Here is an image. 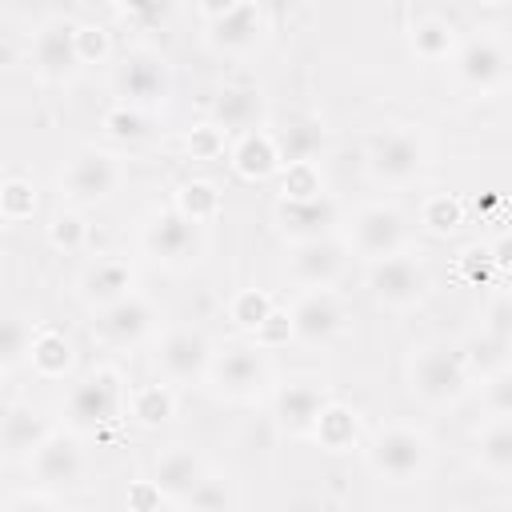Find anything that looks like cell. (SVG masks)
I'll use <instances>...</instances> for the list:
<instances>
[{"instance_id": "6da1fadb", "label": "cell", "mask_w": 512, "mask_h": 512, "mask_svg": "<svg viewBox=\"0 0 512 512\" xmlns=\"http://www.w3.org/2000/svg\"><path fill=\"white\" fill-rule=\"evenodd\" d=\"M120 412H128V384L120 376V368H88L64 396V424L80 436H96L108 424L120 420Z\"/></svg>"}, {"instance_id": "7a4b0ae2", "label": "cell", "mask_w": 512, "mask_h": 512, "mask_svg": "<svg viewBox=\"0 0 512 512\" xmlns=\"http://www.w3.org/2000/svg\"><path fill=\"white\" fill-rule=\"evenodd\" d=\"M364 460L384 484H416L432 468V440L412 424H384L372 432Z\"/></svg>"}, {"instance_id": "3957f363", "label": "cell", "mask_w": 512, "mask_h": 512, "mask_svg": "<svg viewBox=\"0 0 512 512\" xmlns=\"http://www.w3.org/2000/svg\"><path fill=\"white\" fill-rule=\"evenodd\" d=\"M472 388V368L464 360V348L452 344H424L416 348V356L408 360V392L428 404V408H444L456 404L464 392Z\"/></svg>"}, {"instance_id": "277c9868", "label": "cell", "mask_w": 512, "mask_h": 512, "mask_svg": "<svg viewBox=\"0 0 512 512\" xmlns=\"http://www.w3.org/2000/svg\"><path fill=\"white\" fill-rule=\"evenodd\" d=\"M140 244L152 260H160L164 268H192L200 264L208 240H204V224H196L192 216H184L176 204L172 208H156L144 228H140Z\"/></svg>"}, {"instance_id": "5b68a950", "label": "cell", "mask_w": 512, "mask_h": 512, "mask_svg": "<svg viewBox=\"0 0 512 512\" xmlns=\"http://www.w3.org/2000/svg\"><path fill=\"white\" fill-rule=\"evenodd\" d=\"M208 384L216 396L224 400H256L268 392L272 384V364H268V352L252 340H236V344H224L216 356H212V368H208Z\"/></svg>"}, {"instance_id": "8992f818", "label": "cell", "mask_w": 512, "mask_h": 512, "mask_svg": "<svg viewBox=\"0 0 512 512\" xmlns=\"http://www.w3.org/2000/svg\"><path fill=\"white\" fill-rule=\"evenodd\" d=\"M124 184V164L108 148H80L60 172V196L72 204H104Z\"/></svg>"}, {"instance_id": "52a82bcc", "label": "cell", "mask_w": 512, "mask_h": 512, "mask_svg": "<svg viewBox=\"0 0 512 512\" xmlns=\"http://www.w3.org/2000/svg\"><path fill=\"white\" fill-rule=\"evenodd\" d=\"M112 88H116L120 104L156 112V108H164L168 96H172V72H168V64H164L160 52H128V56L116 64Z\"/></svg>"}, {"instance_id": "ba28073f", "label": "cell", "mask_w": 512, "mask_h": 512, "mask_svg": "<svg viewBox=\"0 0 512 512\" xmlns=\"http://www.w3.org/2000/svg\"><path fill=\"white\" fill-rule=\"evenodd\" d=\"M364 164L380 184H412L428 164L424 136L416 128H388L368 144Z\"/></svg>"}, {"instance_id": "9c48e42d", "label": "cell", "mask_w": 512, "mask_h": 512, "mask_svg": "<svg viewBox=\"0 0 512 512\" xmlns=\"http://www.w3.org/2000/svg\"><path fill=\"white\" fill-rule=\"evenodd\" d=\"M428 268L408 256V252H396V256H384V260H372L368 268V292L380 308H392V312H404V308H416L424 296H428Z\"/></svg>"}, {"instance_id": "30bf717a", "label": "cell", "mask_w": 512, "mask_h": 512, "mask_svg": "<svg viewBox=\"0 0 512 512\" xmlns=\"http://www.w3.org/2000/svg\"><path fill=\"white\" fill-rule=\"evenodd\" d=\"M156 304L144 300L140 292H128L104 308L92 312V336L104 348H140L156 332Z\"/></svg>"}, {"instance_id": "8fae6325", "label": "cell", "mask_w": 512, "mask_h": 512, "mask_svg": "<svg viewBox=\"0 0 512 512\" xmlns=\"http://www.w3.org/2000/svg\"><path fill=\"white\" fill-rule=\"evenodd\" d=\"M348 244L356 256L364 260H384V256H396L404 252L408 244V220L396 204H364L356 216H352V228H348Z\"/></svg>"}, {"instance_id": "7c38bea8", "label": "cell", "mask_w": 512, "mask_h": 512, "mask_svg": "<svg viewBox=\"0 0 512 512\" xmlns=\"http://www.w3.org/2000/svg\"><path fill=\"white\" fill-rule=\"evenodd\" d=\"M212 340L200 332V328H172L160 336L156 344V368L164 380L172 384H196V380H208V368H212Z\"/></svg>"}, {"instance_id": "4fadbf2b", "label": "cell", "mask_w": 512, "mask_h": 512, "mask_svg": "<svg viewBox=\"0 0 512 512\" xmlns=\"http://www.w3.org/2000/svg\"><path fill=\"white\" fill-rule=\"evenodd\" d=\"M80 432H48L44 436V444L28 456V472H32V480L36 484H44V488H52V492H64V488H76L80 480H84V468H88V456H84V448H80V440H76Z\"/></svg>"}, {"instance_id": "5bb4252c", "label": "cell", "mask_w": 512, "mask_h": 512, "mask_svg": "<svg viewBox=\"0 0 512 512\" xmlns=\"http://www.w3.org/2000/svg\"><path fill=\"white\" fill-rule=\"evenodd\" d=\"M456 80L472 92H500L512 80V52L496 36H472L452 56Z\"/></svg>"}, {"instance_id": "9a60e30c", "label": "cell", "mask_w": 512, "mask_h": 512, "mask_svg": "<svg viewBox=\"0 0 512 512\" xmlns=\"http://www.w3.org/2000/svg\"><path fill=\"white\" fill-rule=\"evenodd\" d=\"M32 68L44 84H64L80 68V48H76V20L52 16L36 28L32 36Z\"/></svg>"}, {"instance_id": "2e32d148", "label": "cell", "mask_w": 512, "mask_h": 512, "mask_svg": "<svg viewBox=\"0 0 512 512\" xmlns=\"http://www.w3.org/2000/svg\"><path fill=\"white\" fill-rule=\"evenodd\" d=\"M288 312L296 340L308 348H324L344 332V304L332 288H304Z\"/></svg>"}, {"instance_id": "e0dca14e", "label": "cell", "mask_w": 512, "mask_h": 512, "mask_svg": "<svg viewBox=\"0 0 512 512\" xmlns=\"http://www.w3.org/2000/svg\"><path fill=\"white\" fill-rule=\"evenodd\" d=\"M344 264H348V248L336 236L296 240L288 252V276L304 288H332L344 276Z\"/></svg>"}, {"instance_id": "ac0fdd59", "label": "cell", "mask_w": 512, "mask_h": 512, "mask_svg": "<svg viewBox=\"0 0 512 512\" xmlns=\"http://www.w3.org/2000/svg\"><path fill=\"white\" fill-rule=\"evenodd\" d=\"M328 400H332V396H328V388H324L320 380L296 376V380H288V384L276 388V396H272V416H276L280 432H288V436H312L316 416L324 412Z\"/></svg>"}, {"instance_id": "d6986e66", "label": "cell", "mask_w": 512, "mask_h": 512, "mask_svg": "<svg viewBox=\"0 0 512 512\" xmlns=\"http://www.w3.org/2000/svg\"><path fill=\"white\" fill-rule=\"evenodd\" d=\"M268 36V16L256 0H240L232 12H224L220 20H208V44L224 56H244L256 52Z\"/></svg>"}, {"instance_id": "ffe728a7", "label": "cell", "mask_w": 512, "mask_h": 512, "mask_svg": "<svg viewBox=\"0 0 512 512\" xmlns=\"http://www.w3.org/2000/svg\"><path fill=\"white\" fill-rule=\"evenodd\" d=\"M272 220H276V232L292 244L312 236H332V228L340 224V204L328 192L312 200H276Z\"/></svg>"}, {"instance_id": "44dd1931", "label": "cell", "mask_w": 512, "mask_h": 512, "mask_svg": "<svg viewBox=\"0 0 512 512\" xmlns=\"http://www.w3.org/2000/svg\"><path fill=\"white\" fill-rule=\"evenodd\" d=\"M228 160H232V172H236L240 180H252V184L272 180V176H280V168H284V156H280V144H276L272 128L240 132L236 144H232V152H228Z\"/></svg>"}, {"instance_id": "7402d4cb", "label": "cell", "mask_w": 512, "mask_h": 512, "mask_svg": "<svg viewBox=\"0 0 512 512\" xmlns=\"http://www.w3.org/2000/svg\"><path fill=\"white\" fill-rule=\"evenodd\" d=\"M132 284H136V272H132L128 260H120V256H100V260H92V264L80 272L76 296L96 312V308H104V304L128 296Z\"/></svg>"}, {"instance_id": "603a6c76", "label": "cell", "mask_w": 512, "mask_h": 512, "mask_svg": "<svg viewBox=\"0 0 512 512\" xmlns=\"http://www.w3.org/2000/svg\"><path fill=\"white\" fill-rule=\"evenodd\" d=\"M204 476H208L204 456L192 452V448H184V444L160 452L156 464H152V480L160 484V492H164L168 504H184V500L196 492V484H200Z\"/></svg>"}, {"instance_id": "cb8c5ba5", "label": "cell", "mask_w": 512, "mask_h": 512, "mask_svg": "<svg viewBox=\"0 0 512 512\" xmlns=\"http://www.w3.org/2000/svg\"><path fill=\"white\" fill-rule=\"evenodd\" d=\"M212 124H220L228 136H240V132H252L264 124V96L256 84H228L216 92L212 100Z\"/></svg>"}, {"instance_id": "d4e9b609", "label": "cell", "mask_w": 512, "mask_h": 512, "mask_svg": "<svg viewBox=\"0 0 512 512\" xmlns=\"http://www.w3.org/2000/svg\"><path fill=\"white\" fill-rule=\"evenodd\" d=\"M52 432V424L32 408V404H20L12 400L4 408V420H0V444H4V460H28L44 436Z\"/></svg>"}, {"instance_id": "484cf974", "label": "cell", "mask_w": 512, "mask_h": 512, "mask_svg": "<svg viewBox=\"0 0 512 512\" xmlns=\"http://www.w3.org/2000/svg\"><path fill=\"white\" fill-rule=\"evenodd\" d=\"M272 136H276V144H280L284 164H288V160H316V156L324 152V144H328L324 120L312 116V112H292V116H284V120L272 128Z\"/></svg>"}, {"instance_id": "4316f807", "label": "cell", "mask_w": 512, "mask_h": 512, "mask_svg": "<svg viewBox=\"0 0 512 512\" xmlns=\"http://www.w3.org/2000/svg\"><path fill=\"white\" fill-rule=\"evenodd\" d=\"M28 364H32V372L40 380H64L76 368V348L60 328H36Z\"/></svg>"}, {"instance_id": "83f0119b", "label": "cell", "mask_w": 512, "mask_h": 512, "mask_svg": "<svg viewBox=\"0 0 512 512\" xmlns=\"http://www.w3.org/2000/svg\"><path fill=\"white\" fill-rule=\"evenodd\" d=\"M312 440L324 448V452H356L360 448V416L340 404V400H328L324 412L316 416V428H312Z\"/></svg>"}, {"instance_id": "f1b7e54d", "label": "cell", "mask_w": 512, "mask_h": 512, "mask_svg": "<svg viewBox=\"0 0 512 512\" xmlns=\"http://www.w3.org/2000/svg\"><path fill=\"white\" fill-rule=\"evenodd\" d=\"M476 464L492 480H512V416H492L476 436Z\"/></svg>"}, {"instance_id": "f546056e", "label": "cell", "mask_w": 512, "mask_h": 512, "mask_svg": "<svg viewBox=\"0 0 512 512\" xmlns=\"http://www.w3.org/2000/svg\"><path fill=\"white\" fill-rule=\"evenodd\" d=\"M128 416L140 428H164L176 416V392L172 384H136L128 392Z\"/></svg>"}, {"instance_id": "4dcf8cb0", "label": "cell", "mask_w": 512, "mask_h": 512, "mask_svg": "<svg viewBox=\"0 0 512 512\" xmlns=\"http://www.w3.org/2000/svg\"><path fill=\"white\" fill-rule=\"evenodd\" d=\"M408 44H412V52L420 56V60H452L456 56V28L444 20V16H424V20H416L412 24V36H408Z\"/></svg>"}, {"instance_id": "1f68e13d", "label": "cell", "mask_w": 512, "mask_h": 512, "mask_svg": "<svg viewBox=\"0 0 512 512\" xmlns=\"http://www.w3.org/2000/svg\"><path fill=\"white\" fill-rule=\"evenodd\" d=\"M464 360H468V368H472V376H492V372H500L504 364H512V340H504V336H496V332H476L468 344H464Z\"/></svg>"}, {"instance_id": "d6a6232c", "label": "cell", "mask_w": 512, "mask_h": 512, "mask_svg": "<svg viewBox=\"0 0 512 512\" xmlns=\"http://www.w3.org/2000/svg\"><path fill=\"white\" fill-rule=\"evenodd\" d=\"M176 208L184 216H192L196 224H212L220 216V208H224V196H220V188L212 180H184L176 188Z\"/></svg>"}, {"instance_id": "836d02e7", "label": "cell", "mask_w": 512, "mask_h": 512, "mask_svg": "<svg viewBox=\"0 0 512 512\" xmlns=\"http://www.w3.org/2000/svg\"><path fill=\"white\" fill-rule=\"evenodd\" d=\"M324 196V172L316 160H288L280 168V200H312Z\"/></svg>"}, {"instance_id": "e575fe53", "label": "cell", "mask_w": 512, "mask_h": 512, "mask_svg": "<svg viewBox=\"0 0 512 512\" xmlns=\"http://www.w3.org/2000/svg\"><path fill=\"white\" fill-rule=\"evenodd\" d=\"M464 224V204L452 192H432L420 204V228L432 236H452Z\"/></svg>"}, {"instance_id": "d590c367", "label": "cell", "mask_w": 512, "mask_h": 512, "mask_svg": "<svg viewBox=\"0 0 512 512\" xmlns=\"http://www.w3.org/2000/svg\"><path fill=\"white\" fill-rule=\"evenodd\" d=\"M276 308V300L264 292V288H240L232 300H228V320L240 328V332H256L264 320H268V312Z\"/></svg>"}, {"instance_id": "8d00e7d4", "label": "cell", "mask_w": 512, "mask_h": 512, "mask_svg": "<svg viewBox=\"0 0 512 512\" xmlns=\"http://www.w3.org/2000/svg\"><path fill=\"white\" fill-rule=\"evenodd\" d=\"M32 336H36V324L28 320V316H8L4 320V332H0V368L4 372H16L24 360H28V352H32Z\"/></svg>"}, {"instance_id": "74e56055", "label": "cell", "mask_w": 512, "mask_h": 512, "mask_svg": "<svg viewBox=\"0 0 512 512\" xmlns=\"http://www.w3.org/2000/svg\"><path fill=\"white\" fill-rule=\"evenodd\" d=\"M48 244H52L56 252H64V256L84 252V244H88V224H84V216H80L76 208H56L52 220H48Z\"/></svg>"}, {"instance_id": "f35d334b", "label": "cell", "mask_w": 512, "mask_h": 512, "mask_svg": "<svg viewBox=\"0 0 512 512\" xmlns=\"http://www.w3.org/2000/svg\"><path fill=\"white\" fill-rule=\"evenodd\" d=\"M100 128H104V136H112L120 144H136V140L148 136V112L144 108H132V104H112L104 112Z\"/></svg>"}, {"instance_id": "ab89813d", "label": "cell", "mask_w": 512, "mask_h": 512, "mask_svg": "<svg viewBox=\"0 0 512 512\" xmlns=\"http://www.w3.org/2000/svg\"><path fill=\"white\" fill-rule=\"evenodd\" d=\"M36 212V184L24 176H8L0 184V216L4 224H24Z\"/></svg>"}, {"instance_id": "60d3db41", "label": "cell", "mask_w": 512, "mask_h": 512, "mask_svg": "<svg viewBox=\"0 0 512 512\" xmlns=\"http://www.w3.org/2000/svg\"><path fill=\"white\" fill-rule=\"evenodd\" d=\"M240 504V496L232 492V484L224 480V476H204L200 484H196V492L184 500V508H200V512H224V508H236Z\"/></svg>"}, {"instance_id": "b9f144b4", "label": "cell", "mask_w": 512, "mask_h": 512, "mask_svg": "<svg viewBox=\"0 0 512 512\" xmlns=\"http://www.w3.org/2000/svg\"><path fill=\"white\" fill-rule=\"evenodd\" d=\"M224 140H228V132H224L220 124L204 120V124H196V128L184 136V152H188L192 160H220V156H224Z\"/></svg>"}, {"instance_id": "7bdbcfd3", "label": "cell", "mask_w": 512, "mask_h": 512, "mask_svg": "<svg viewBox=\"0 0 512 512\" xmlns=\"http://www.w3.org/2000/svg\"><path fill=\"white\" fill-rule=\"evenodd\" d=\"M252 340H256L264 352H276V348H284L288 340H296V332H292V312L276 304V308L268 312V320L252 332Z\"/></svg>"}, {"instance_id": "ee69618b", "label": "cell", "mask_w": 512, "mask_h": 512, "mask_svg": "<svg viewBox=\"0 0 512 512\" xmlns=\"http://www.w3.org/2000/svg\"><path fill=\"white\" fill-rule=\"evenodd\" d=\"M76 48H80V64H104L112 56V36L100 24H76Z\"/></svg>"}, {"instance_id": "f6af8a7d", "label": "cell", "mask_w": 512, "mask_h": 512, "mask_svg": "<svg viewBox=\"0 0 512 512\" xmlns=\"http://www.w3.org/2000/svg\"><path fill=\"white\" fill-rule=\"evenodd\" d=\"M484 408L492 416H512V364L484 376Z\"/></svg>"}, {"instance_id": "bcb514c9", "label": "cell", "mask_w": 512, "mask_h": 512, "mask_svg": "<svg viewBox=\"0 0 512 512\" xmlns=\"http://www.w3.org/2000/svg\"><path fill=\"white\" fill-rule=\"evenodd\" d=\"M56 504H60V496H56L52 488L36 484V492H16L12 500H4L0 512H48V508H56Z\"/></svg>"}, {"instance_id": "7dc6e473", "label": "cell", "mask_w": 512, "mask_h": 512, "mask_svg": "<svg viewBox=\"0 0 512 512\" xmlns=\"http://www.w3.org/2000/svg\"><path fill=\"white\" fill-rule=\"evenodd\" d=\"M492 268H496V264H492L488 244H472V248H464V252H460V276H464V280L480 284V280H484Z\"/></svg>"}, {"instance_id": "c3c4849f", "label": "cell", "mask_w": 512, "mask_h": 512, "mask_svg": "<svg viewBox=\"0 0 512 512\" xmlns=\"http://www.w3.org/2000/svg\"><path fill=\"white\" fill-rule=\"evenodd\" d=\"M484 328L496 332V336H504V340H512V296H508V292L496 296V300L484 308Z\"/></svg>"}, {"instance_id": "681fc988", "label": "cell", "mask_w": 512, "mask_h": 512, "mask_svg": "<svg viewBox=\"0 0 512 512\" xmlns=\"http://www.w3.org/2000/svg\"><path fill=\"white\" fill-rule=\"evenodd\" d=\"M160 500H164V492L156 480H136L128 488V508H136V512H152V508H160Z\"/></svg>"}, {"instance_id": "f907efd6", "label": "cell", "mask_w": 512, "mask_h": 512, "mask_svg": "<svg viewBox=\"0 0 512 512\" xmlns=\"http://www.w3.org/2000/svg\"><path fill=\"white\" fill-rule=\"evenodd\" d=\"M488 252H492V264H496L500 272H512V228L500 232V236L488 244Z\"/></svg>"}, {"instance_id": "816d5d0a", "label": "cell", "mask_w": 512, "mask_h": 512, "mask_svg": "<svg viewBox=\"0 0 512 512\" xmlns=\"http://www.w3.org/2000/svg\"><path fill=\"white\" fill-rule=\"evenodd\" d=\"M240 0H196V8H200V16L204 20H220L224 12H232Z\"/></svg>"}, {"instance_id": "f5cc1de1", "label": "cell", "mask_w": 512, "mask_h": 512, "mask_svg": "<svg viewBox=\"0 0 512 512\" xmlns=\"http://www.w3.org/2000/svg\"><path fill=\"white\" fill-rule=\"evenodd\" d=\"M128 16H152V12H160V0H116Z\"/></svg>"}, {"instance_id": "db71d44e", "label": "cell", "mask_w": 512, "mask_h": 512, "mask_svg": "<svg viewBox=\"0 0 512 512\" xmlns=\"http://www.w3.org/2000/svg\"><path fill=\"white\" fill-rule=\"evenodd\" d=\"M476 4H504V0H476Z\"/></svg>"}]
</instances>
